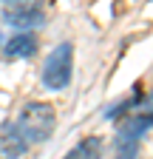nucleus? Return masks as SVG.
<instances>
[{"label":"nucleus","mask_w":153,"mask_h":159,"mask_svg":"<svg viewBox=\"0 0 153 159\" xmlns=\"http://www.w3.org/2000/svg\"><path fill=\"white\" fill-rule=\"evenodd\" d=\"M37 51V37L31 31H20V34H14L9 43L3 46V54L9 60H23V57H31Z\"/></svg>","instance_id":"4"},{"label":"nucleus","mask_w":153,"mask_h":159,"mask_svg":"<svg viewBox=\"0 0 153 159\" xmlns=\"http://www.w3.org/2000/svg\"><path fill=\"white\" fill-rule=\"evenodd\" d=\"M71 68H74V46L71 43L54 46L43 66V85L48 91H63L71 83Z\"/></svg>","instance_id":"2"},{"label":"nucleus","mask_w":153,"mask_h":159,"mask_svg":"<svg viewBox=\"0 0 153 159\" xmlns=\"http://www.w3.org/2000/svg\"><path fill=\"white\" fill-rule=\"evenodd\" d=\"M102 156V139L99 136H85L80 145H74L63 159H99Z\"/></svg>","instance_id":"6"},{"label":"nucleus","mask_w":153,"mask_h":159,"mask_svg":"<svg viewBox=\"0 0 153 159\" xmlns=\"http://www.w3.org/2000/svg\"><path fill=\"white\" fill-rule=\"evenodd\" d=\"M3 20H6V26H14V29H31L37 23H43V6H40V0L6 3L3 6Z\"/></svg>","instance_id":"3"},{"label":"nucleus","mask_w":153,"mask_h":159,"mask_svg":"<svg viewBox=\"0 0 153 159\" xmlns=\"http://www.w3.org/2000/svg\"><path fill=\"white\" fill-rule=\"evenodd\" d=\"M6 3H26V0H6Z\"/></svg>","instance_id":"7"},{"label":"nucleus","mask_w":153,"mask_h":159,"mask_svg":"<svg viewBox=\"0 0 153 159\" xmlns=\"http://www.w3.org/2000/svg\"><path fill=\"white\" fill-rule=\"evenodd\" d=\"M57 125V114L48 102H26L20 108V116H17V128L14 134H20L26 142H46V139L54 134Z\"/></svg>","instance_id":"1"},{"label":"nucleus","mask_w":153,"mask_h":159,"mask_svg":"<svg viewBox=\"0 0 153 159\" xmlns=\"http://www.w3.org/2000/svg\"><path fill=\"white\" fill-rule=\"evenodd\" d=\"M28 156V142L20 134H3L0 136V159H26Z\"/></svg>","instance_id":"5"}]
</instances>
